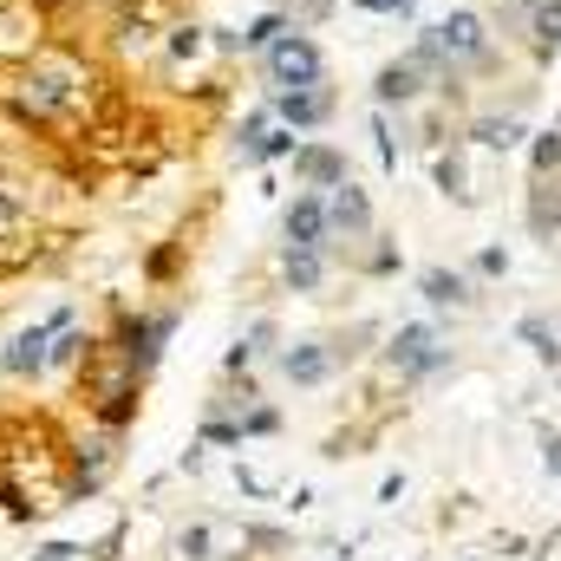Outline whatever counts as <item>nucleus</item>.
Masks as SVG:
<instances>
[{"label":"nucleus","mask_w":561,"mask_h":561,"mask_svg":"<svg viewBox=\"0 0 561 561\" xmlns=\"http://www.w3.org/2000/svg\"><path fill=\"white\" fill-rule=\"evenodd\" d=\"M13 112L26 118V125H59V118H79L85 112V99H92V72H85V59L79 53H66V46H39L26 66H13Z\"/></svg>","instance_id":"f257e3e1"},{"label":"nucleus","mask_w":561,"mask_h":561,"mask_svg":"<svg viewBox=\"0 0 561 561\" xmlns=\"http://www.w3.org/2000/svg\"><path fill=\"white\" fill-rule=\"evenodd\" d=\"M262 66H268V79H275V92L287 85H320L327 79V59H320V46L307 39V33H280L275 46H262Z\"/></svg>","instance_id":"f03ea898"},{"label":"nucleus","mask_w":561,"mask_h":561,"mask_svg":"<svg viewBox=\"0 0 561 561\" xmlns=\"http://www.w3.org/2000/svg\"><path fill=\"white\" fill-rule=\"evenodd\" d=\"M170 327H176V313H131L125 327H118V340H112V353L131 366V373H150L157 366V353H163V340H170Z\"/></svg>","instance_id":"7ed1b4c3"},{"label":"nucleus","mask_w":561,"mask_h":561,"mask_svg":"<svg viewBox=\"0 0 561 561\" xmlns=\"http://www.w3.org/2000/svg\"><path fill=\"white\" fill-rule=\"evenodd\" d=\"M46 46V20L26 0H0V66H26Z\"/></svg>","instance_id":"20e7f679"},{"label":"nucleus","mask_w":561,"mask_h":561,"mask_svg":"<svg viewBox=\"0 0 561 561\" xmlns=\"http://www.w3.org/2000/svg\"><path fill=\"white\" fill-rule=\"evenodd\" d=\"M275 118L287 131H313V125H327L333 118V92H327V79L320 85H287L275 92Z\"/></svg>","instance_id":"39448f33"},{"label":"nucleus","mask_w":561,"mask_h":561,"mask_svg":"<svg viewBox=\"0 0 561 561\" xmlns=\"http://www.w3.org/2000/svg\"><path fill=\"white\" fill-rule=\"evenodd\" d=\"M46 346H53V327H26L0 346V373L7 379H39L46 373Z\"/></svg>","instance_id":"423d86ee"},{"label":"nucleus","mask_w":561,"mask_h":561,"mask_svg":"<svg viewBox=\"0 0 561 561\" xmlns=\"http://www.w3.org/2000/svg\"><path fill=\"white\" fill-rule=\"evenodd\" d=\"M287 249H327V196L320 190L287 203Z\"/></svg>","instance_id":"0eeeda50"},{"label":"nucleus","mask_w":561,"mask_h":561,"mask_svg":"<svg viewBox=\"0 0 561 561\" xmlns=\"http://www.w3.org/2000/svg\"><path fill=\"white\" fill-rule=\"evenodd\" d=\"M431 46L444 53V66L450 59H483V20L477 13H450L444 26H431Z\"/></svg>","instance_id":"6e6552de"},{"label":"nucleus","mask_w":561,"mask_h":561,"mask_svg":"<svg viewBox=\"0 0 561 561\" xmlns=\"http://www.w3.org/2000/svg\"><path fill=\"white\" fill-rule=\"evenodd\" d=\"M294 176L307 190H333V183H346V157L333 144H294Z\"/></svg>","instance_id":"1a4fd4ad"},{"label":"nucleus","mask_w":561,"mask_h":561,"mask_svg":"<svg viewBox=\"0 0 561 561\" xmlns=\"http://www.w3.org/2000/svg\"><path fill=\"white\" fill-rule=\"evenodd\" d=\"M392 366H399V373H412V379H419V373H437V366H444L437 333H431V327H405V333L392 340Z\"/></svg>","instance_id":"9d476101"},{"label":"nucleus","mask_w":561,"mask_h":561,"mask_svg":"<svg viewBox=\"0 0 561 561\" xmlns=\"http://www.w3.org/2000/svg\"><path fill=\"white\" fill-rule=\"evenodd\" d=\"M327 229H346V236H366L373 229V203L353 190V183H333L327 196Z\"/></svg>","instance_id":"9b49d317"},{"label":"nucleus","mask_w":561,"mask_h":561,"mask_svg":"<svg viewBox=\"0 0 561 561\" xmlns=\"http://www.w3.org/2000/svg\"><path fill=\"white\" fill-rule=\"evenodd\" d=\"M373 92H379V105H405V99H419V92H424V66H419V59H399V66H386Z\"/></svg>","instance_id":"f8f14e48"},{"label":"nucleus","mask_w":561,"mask_h":561,"mask_svg":"<svg viewBox=\"0 0 561 561\" xmlns=\"http://www.w3.org/2000/svg\"><path fill=\"white\" fill-rule=\"evenodd\" d=\"M280 373H287L294 386H320V379L333 373V353H327V346H287V353H280Z\"/></svg>","instance_id":"ddd939ff"},{"label":"nucleus","mask_w":561,"mask_h":561,"mask_svg":"<svg viewBox=\"0 0 561 561\" xmlns=\"http://www.w3.org/2000/svg\"><path fill=\"white\" fill-rule=\"evenodd\" d=\"M327 275V262H320V249H287V280H294V294H313Z\"/></svg>","instance_id":"4468645a"},{"label":"nucleus","mask_w":561,"mask_h":561,"mask_svg":"<svg viewBox=\"0 0 561 561\" xmlns=\"http://www.w3.org/2000/svg\"><path fill=\"white\" fill-rule=\"evenodd\" d=\"M163 53H170V59H203V53H209V33H203V26H170V33H163Z\"/></svg>","instance_id":"2eb2a0df"},{"label":"nucleus","mask_w":561,"mask_h":561,"mask_svg":"<svg viewBox=\"0 0 561 561\" xmlns=\"http://www.w3.org/2000/svg\"><path fill=\"white\" fill-rule=\"evenodd\" d=\"M287 26H294L287 13H262V20H249V26H242V46H249V53H262V46H275Z\"/></svg>","instance_id":"dca6fc26"},{"label":"nucleus","mask_w":561,"mask_h":561,"mask_svg":"<svg viewBox=\"0 0 561 561\" xmlns=\"http://www.w3.org/2000/svg\"><path fill=\"white\" fill-rule=\"evenodd\" d=\"M536 46H542V53L561 46V0H542V7H536Z\"/></svg>","instance_id":"f3484780"},{"label":"nucleus","mask_w":561,"mask_h":561,"mask_svg":"<svg viewBox=\"0 0 561 561\" xmlns=\"http://www.w3.org/2000/svg\"><path fill=\"white\" fill-rule=\"evenodd\" d=\"M424 300H437V307H444V300H463V280L444 275V268H431V275H424Z\"/></svg>","instance_id":"a211bd4d"},{"label":"nucleus","mask_w":561,"mask_h":561,"mask_svg":"<svg viewBox=\"0 0 561 561\" xmlns=\"http://www.w3.org/2000/svg\"><path fill=\"white\" fill-rule=\"evenodd\" d=\"M477 138L496 144V150H510V144L523 138V125H516V118H490V125H477Z\"/></svg>","instance_id":"6ab92c4d"},{"label":"nucleus","mask_w":561,"mask_h":561,"mask_svg":"<svg viewBox=\"0 0 561 561\" xmlns=\"http://www.w3.org/2000/svg\"><path fill=\"white\" fill-rule=\"evenodd\" d=\"M561 163V138H542L536 144V170H556Z\"/></svg>","instance_id":"aec40b11"},{"label":"nucleus","mask_w":561,"mask_h":561,"mask_svg":"<svg viewBox=\"0 0 561 561\" xmlns=\"http://www.w3.org/2000/svg\"><path fill=\"white\" fill-rule=\"evenodd\" d=\"M359 7H366V13H399V20L412 13V0H359Z\"/></svg>","instance_id":"412c9836"},{"label":"nucleus","mask_w":561,"mask_h":561,"mask_svg":"<svg viewBox=\"0 0 561 561\" xmlns=\"http://www.w3.org/2000/svg\"><path fill=\"white\" fill-rule=\"evenodd\" d=\"M327 7H333V0H300V13H327Z\"/></svg>","instance_id":"4be33fe9"}]
</instances>
